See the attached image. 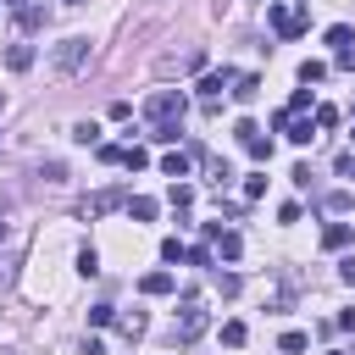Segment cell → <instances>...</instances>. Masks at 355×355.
<instances>
[{
	"mask_svg": "<svg viewBox=\"0 0 355 355\" xmlns=\"http://www.w3.org/2000/svg\"><path fill=\"white\" fill-rule=\"evenodd\" d=\"M183 111H189V100H183L178 89H155V94L144 100V116H150V128H155V122H183Z\"/></svg>",
	"mask_w": 355,
	"mask_h": 355,
	"instance_id": "obj_1",
	"label": "cell"
},
{
	"mask_svg": "<svg viewBox=\"0 0 355 355\" xmlns=\"http://www.w3.org/2000/svg\"><path fill=\"white\" fill-rule=\"evenodd\" d=\"M83 61H89V39H83V33H72V39H61V44L50 50V67H55L61 78H72Z\"/></svg>",
	"mask_w": 355,
	"mask_h": 355,
	"instance_id": "obj_2",
	"label": "cell"
},
{
	"mask_svg": "<svg viewBox=\"0 0 355 355\" xmlns=\"http://www.w3.org/2000/svg\"><path fill=\"white\" fill-rule=\"evenodd\" d=\"M266 17H272V33H277V39H300V33L311 28V11H300V6H272Z\"/></svg>",
	"mask_w": 355,
	"mask_h": 355,
	"instance_id": "obj_3",
	"label": "cell"
},
{
	"mask_svg": "<svg viewBox=\"0 0 355 355\" xmlns=\"http://www.w3.org/2000/svg\"><path fill=\"white\" fill-rule=\"evenodd\" d=\"M205 333V305L194 294H183V311H178V344H194Z\"/></svg>",
	"mask_w": 355,
	"mask_h": 355,
	"instance_id": "obj_4",
	"label": "cell"
},
{
	"mask_svg": "<svg viewBox=\"0 0 355 355\" xmlns=\"http://www.w3.org/2000/svg\"><path fill=\"white\" fill-rule=\"evenodd\" d=\"M116 205H128V194H122V189H100V194H89V200L78 205V216L94 222V216H105V211H116Z\"/></svg>",
	"mask_w": 355,
	"mask_h": 355,
	"instance_id": "obj_5",
	"label": "cell"
},
{
	"mask_svg": "<svg viewBox=\"0 0 355 355\" xmlns=\"http://www.w3.org/2000/svg\"><path fill=\"white\" fill-rule=\"evenodd\" d=\"M205 239L216 244V255H222V261H239V255H244V239H239L233 227H222V222H205Z\"/></svg>",
	"mask_w": 355,
	"mask_h": 355,
	"instance_id": "obj_6",
	"label": "cell"
},
{
	"mask_svg": "<svg viewBox=\"0 0 355 355\" xmlns=\"http://www.w3.org/2000/svg\"><path fill=\"white\" fill-rule=\"evenodd\" d=\"M227 94H233V100H239V105H250V100H255V94H261V78H255V72H239V78H233V89H227Z\"/></svg>",
	"mask_w": 355,
	"mask_h": 355,
	"instance_id": "obj_7",
	"label": "cell"
},
{
	"mask_svg": "<svg viewBox=\"0 0 355 355\" xmlns=\"http://www.w3.org/2000/svg\"><path fill=\"white\" fill-rule=\"evenodd\" d=\"M349 239H355V227H349V222H327V227H322V250H344Z\"/></svg>",
	"mask_w": 355,
	"mask_h": 355,
	"instance_id": "obj_8",
	"label": "cell"
},
{
	"mask_svg": "<svg viewBox=\"0 0 355 355\" xmlns=\"http://www.w3.org/2000/svg\"><path fill=\"white\" fill-rule=\"evenodd\" d=\"M178 283H172V272H144L139 277V294H172Z\"/></svg>",
	"mask_w": 355,
	"mask_h": 355,
	"instance_id": "obj_9",
	"label": "cell"
},
{
	"mask_svg": "<svg viewBox=\"0 0 355 355\" xmlns=\"http://www.w3.org/2000/svg\"><path fill=\"white\" fill-rule=\"evenodd\" d=\"M17 22H22L28 33H33V28H44V22H50V11H44V6H28V0H22V6H17Z\"/></svg>",
	"mask_w": 355,
	"mask_h": 355,
	"instance_id": "obj_10",
	"label": "cell"
},
{
	"mask_svg": "<svg viewBox=\"0 0 355 355\" xmlns=\"http://www.w3.org/2000/svg\"><path fill=\"white\" fill-rule=\"evenodd\" d=\"M227 83H233V72H205V78H200V100H216Z\"/></svg>",
	"mask_w": 355,
	"mask_h": 355,
	"instance_id": "obj_11",
	"label": "cell"
},
{
	"mask_svg": "<svg viewBox=\"0 0 355 355\" xmlns=\"http://www.w3.org/2000/svg\"><path fill=\"white\" fill-rule=\"evenodd\" d=\"M6 67H11V72H28V67H33V44H11V50H6Z\"/></svg>",
	"mask_w": 355,
	"mask_h": 355,
	"instance_id": "obj_12",
	"label": "cell"
},
{
	"mask_svg": "<svg viewBox=\"0 0 355 355\" xmlns=\"http://www.w3.org/2000/svg\"><path fill=\"white\" fill-rule=\"evenodd\" d=\"M327 44H333V50H349V44H355V28H349V22H333V28H327Z\"/></svg>",
	"mask_w": 355,
	"mask_h": 355,
	"instance_id": "obj_13",
	"label": "cell"
},
{
	"mask_svg": "<svg viewBox=\"0 0 355 355\" xmlns=\"http://www.w3.org/2000/svg\"><path fill=\"white\" fill-rule=\"evenodd\" d=\"M166 200H172V211H189V205H194V189L172 178V189H166Z\"/></svg>",
	"mask_w": 355,
	"mask_h": 355,
	"instance_id": "obj_14",
	"label": "cell"
},
{
	"mask_svg": "<svg viewBox=\"0 0 355 355\" xmlns=\"http://www.w3.org/2000/svg\"><path fill=\"white\" fill-rule=\"evenodd\" d=\"M128 216H133V222H150V216H155V200H144V194H128Z\"/></svg>",
	"mask_w": 355,
	"mask_h": 355,
	"instance_id": "obj_15",
	"label": "cell"
},
{
	"mask_svg": "<svg viewBox=\"0 0 355 355\" xmlns=\"http://www.w3.org/2000/svg\"><path fill=\"white\" fill-rule=\"evenodd\" d=\"M161 172H166V178H189V155H183V150H172V155L161 161Z\"/></svg>",
	"mask_w": 355,
	"mask_h": 355,
	"instance_id": "obj_16",
	"label": "cell"
},
{
	"mask_svg": "<svg viewBox=\"0 0 355 355\" xmlns=\"http://www.w3.org/2000/svg\"><path fill=\"white\" fill-rule=\"evenodd\" d=\"M244 338H250V327H244V322H222V344H227V349H239Z\"/></svg>",
	"mask_w": 355,
	"mask_h": 355,
	"instance_id": "obj_17",
	"label": "cell"
},
{
	"mask_svg": "<svg viewBox=\"0 0 355 355\" xmlns=\"http://www.w3.org/2000/svg\"><path fill=\"white\" fill-rule=\"evenodd\" d=\"M244 150H250V161H261V166H266V161H272V139H261V133H255V139H250V144H244Z\"/></svg>",
	"mask_w": 355,
	"mask_h": 355,
	"instance_id": "obj_18",
	"label": "cell"
},
{
	"mask_svg": "<svg viewBox=\"0 0 355 355\" xmlns=\"http://www.w3.org/2000/svg\"><path fill=\"white\" fill-rule=\"evenodd\" d=\"M122 166H128V172H139V166H150V150H139V144H128V150H122Z\"/></svg>",
	"mask_w": 355,
	"mask_h": 355,
	"instance_id": "obj_19",
	"label": "cell"
},
{
	"mask_svg": "<svg viewBox=\"0 0 355 355\" xmlns=\"http://www.w3.org/2000/svg\"><path fill=\"white\" fill-rule=\"evenodd\" d=\"M150 139H155V144H178V122H155Z\"/></svg>",
	"mask_w": 355,
	"mask_h": 355,
	"instance_id": "obj_20",
	"label": "cell"
},
{
	"mask_svg": "<svg viewBox=\"0 0 355 355\" xmlns=\"http://www.w3.org/2000/svg\"><path fill=\"white\" fill-rule=\"evenodd\" d=\"M78 272H83V277H94V272H100V255H94V250H89V244H83V250H78Z\"/></svg>",
	"mask_w": 355,
	"mask_h": 355,
	"instance_id": "obj_21",
	"label": "cell"
},
{
	"mask_svg": "<svg viewBox=\"0 0 355 355\" xmlns=\"http://www.w3.org/2000/svg\"><path fill=\"white\" fill-rule=\"evenodd\" d=\"M322 78H327L322 61H305V67H300V83H322Z\"/></svg>",
	"mask_w": 355,
	"mask_h": 355,
	"instance_id": "obj_22",
	"label": "cell"
},
{
	"mask_svg": "<svg viewBox=\"0 0 355 355\" xmlns=\"http://www.w3.org/2000/svg\"><path fill=\"white\" fill-rule=\"evenodd\" d=\"M288 139H294V144H311L316 128H311V122H288Z\"/></svg>",
	"mask_w": 355,
	"mask_h": 355,
	"instance_id": "obj_23",
	"label": "cell"
},
{
	"mask_svg": "<svg viewBox=\"0 0 355 355\" xmlns=\"http://www.w3.org/2000/svg\"><path fill=\"white\" fill-rule=\"evenodd\" d=\"M161 261H189V250H183V239H166V244H161Z\"/></svg>",
	"mask_w": 355,
	"mask_h": 355,
	"instance_id": "obj_24",
	"label": "cell"
},
{
	"mask_svg": "<svg viewBox=\"0 0 355 355\" xmlns=\"http://www.w3.org/2000/svg\"><path fill=\"white\" fill-rule=\"evenodd\" d=\"M89 322H94V327H111V322H116V305H94Z\"/></svg>",
	"mask_w": 355,
	"mask_h": 355,
	"instance_id": "obj_25",
	"label": "cell"
},
{
	"mask_svg": "<svg viewBox=\"0 0 355 355\" xmlns=\"http://www.w3.org/2000/svg\"><path fill=\"white\" fill-rule=\"evenodd\" d=\"M144 327H150V322H144V311H133V316H122V333H128V338H139Z\"/></svg>",
	"mask_w": 355,
	"mask_h": 355,
	"instance_id": "obj_26",
	"label": "cell"
},
{
	"mask_svg": "<svg viewBox=\"0 0 355 355\" xmlns=\"http://www.w3.org/2000/svg\"><path fill=\"white\" fill-rule=\"evenodd\" d=\"M277 344H283V355H300V349H305V344H311V338H305V333H283V338H277Z\"/></svg>",
	"mask_w": 355,
	"mask_h": 355,
	"instance_id": "obj_27",
	"label": "cell"
},
{
	"mask_svg": "<svg viewBox=\"0 0 355 355\" xmlns=\"http://www.w3.org/2000/svg\"><path fill=\"white\" fill-rule=\"evenodd\" d=\"M94 155H100V161H105V166H122V144H100V150H94Z\"/></svg>",
	"mask_w": 355,
	"mask_h": 355,
	"instance_id": "obj_28",
	"label": "cell"
},
{
	"mask_svg": "<svg viewBox=\"0 0 355 355\" xmlns=\"http://www.w3.org/2000/svg\"><path fill=\"white\" fill-rule=\"evenodd\" d=\"M39 178H44V183H67V166H61V161H44V172H39Z\"/></svg>",
	"mask_w": 355,
	"mask_h": 355,
	"instance_id": "obj_29",
	"label": "cell"
},
{
	"mask_svg": "<svg viewBox=\"0 0 355 355\" xmlns=\"http://www.w3.org/2000/svg\"><path fill=\"white\" fill-rule=\"evenodd\" d=\"M349 205H355L349 189H333V194H327V211H349Z\"/></svg>",
	"mask_w": 355,
	"mask_h": 355,
	"instance_id": "obj_30",
	"label": "cell"
},
{
	"mask_svg": "<svg viewBox=\"0 0 355 355\" xmlns=\"http://www.w3.org/2000/svg\"><path fill=\"white\" fill-rule=\"evenodd\" d=\"M94 133H100L94 122H78V128H72V139H78V144H94Z\"/></svg>",
	"mask_w": 355,
	"mask_h": 355,
	"instance_id": "obj_31",
	"label": "cell"
},
{
	"mask_svg": "<svg viewBox=\"0 0 355 355\" xmlns=\"http://www.w3.org/2000/svg\"><path fill=\"white\" fill-rule=\"evenodd\" d=\"M244 194H250V200H261V194H266V178H261V172H255V178H244Z\"/></svg>",
	"mask_w": 355,
	"mask_h": 355,
	"instance_id": "obj_32",
	"label": "cell"
},
{
	"mask_svg": "<svg viewBox=\"0 0 355 355\" xmlns=\"http://www.w3.org/2000/svg\"><path fill=\"white\" fill-rule=\"evenodd\" d=\"M216 288L222 294H239V272H216Z\"/></svg>",
	"mask_w": 355,
	"mask_h": 355,
	"instance_id": "obj_33",
	"label": "cell"
},
{
	"mask_svg": "<svg viewBox=\"0 0 355 355\" xmlns=\"http://www.w3.org/2000/svg\"><path fill=\"white\" fill-rule=\"evenodd\" d=\"M333 61H338V67L349 72V67H355V44H349V50H333Z\"/></svg>",
	"mask_w": 355,
	"mask_h": 355,
	"instance_id": "obj_34",
	"label": "cell"
},
{
	"mask_svg": "<svg viewBox=\"0 0 355 355\" xmlns=\"http://www.w3.org/2000/svg\"><path fill=\"white\" fill-rule=\"evenodd\" d=\"M338 277H344V283H349V288H355V255H349V261H344V266H338Z\"/></svg>",
	"mask_w": 355,
	"mask_h": 355,
	"instance_id": "obj_35",
	"label": "cell"
},
{
	"mask_svg": "<svg viewBox=\"0 0 355 355\" xmlns=\"http://www.w3.org/2000/svg\"><path fill=\"white\" fill-rule=\"evenodd\" d=\"M0 244H6V222H0Z\"/></svg>",
	"mask_w": 355,
	"mask_h": 355,
	"instance_id": "obj_36",
	"label": "cell"
},
{
	"mask_svg": "<svg viewBox=\"0 0 355 355\" xmlns=\"http://www.w3.org/2000/svg\"><path fill=\"white\" fill-rule=\"evenodd\" d=\"M327 355H349V349H327Z\"/></svg>",
	"mask_w": 355,
	"mask_h": 355,
	"instance_id": "obj_37",
	"label": "cell"
},
{
	"mask_svg": "<svg viewBox=\"0 0 355 355\" xmlns=\"http://www.w3.org/2000/svg\"><path fill=\"white\" fill-rule=\"evenodd\" d=\"M67 6H89V0H67Z\"/></svg>",
	"mask_w": 355,
	"mask_h": 355,
	"instance_id": "obj_38",
	"label": "cell"
},
{
	"mask_svg": "<svg viewBox=\"0 0 355 355\" xmlns=\"http://www.w3.org/2000/svg\"><path fill=\"white\" fill-rule=\"evenodd\" d=\"M0 111H6V100H0Z\"/></svg>",
	"mask_w": 355,
	"mask_h": 355,
	"instance_id": "obj_39",
	"label": "cell"
},
{
	"mask_svg": "<svg viewBox=\"0 0 355 355\" xmlns=\"http://www.w3.org/2000/svg\"><path fill=\"white\" fill-rule=\"evenodd\" d=\"M349 139H355V133H349Z\"/></svg>",
	"mask_w": 355,
	"mask_h": 355,
	"instance_id": "obj_40",
	"label": "cell"
}]
</instances>
